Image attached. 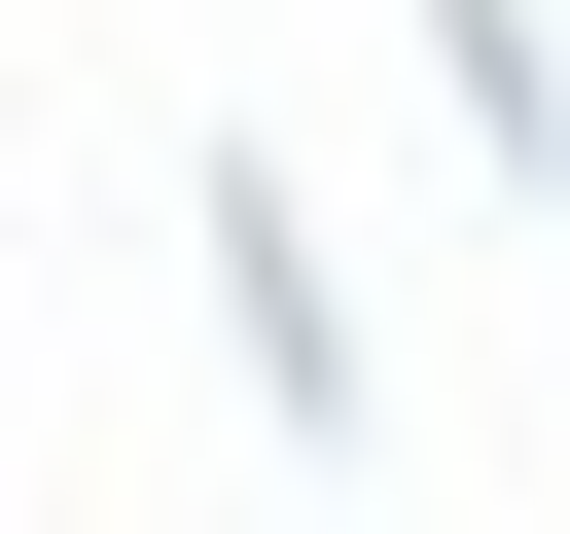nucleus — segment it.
<instances>
[{"instance_id": "obj_1", "label": "nucleus", "mask_w": 570, "mask_h": 534, "mask_svg": "<svg viewBox=\"0 0 570 534\" xmlns=\"http://www.w3.org/2000/svg\"><path fill=\"white\" fill-rule=\"evenodd\" d=\"M178 249H214V320H249V392H285V463H356V285H321V214H285V178L214 142V178H178Z\"/></svg>"}, {"instance_id": "obj_2", "label": "nucleus", "mask_w": 570, "mask_h": 534, "mask_svg": "<svg viewBox=\"0 0 570 534\" xmlns=\"http://www.w3.org/2000/svg\"><path fill=\"white\" fill-rule=\"evenodd\" d=\"M428 71H463V142H499V178L570 142V36H534V0H428Z\"/></svg>"}, {"instance_id": "obj_3", "label": "nucleus", "mask_w": 570, "mask_h": 534, "mask_svg": "<svg viewBox=\"0 0 570 534\" xmlns=\"http://www.w3.org/2000/svg\"><path fill=\"white\" fill-rule=\"evenodd\" d=\"M534 178H570V142H534Z\"/></svg>"}]
</instances>
